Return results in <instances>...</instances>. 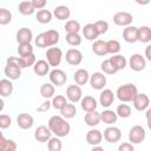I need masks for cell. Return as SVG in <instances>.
<instances>
[{
  "instance_id": "obj_1",
  "label": "cell",
  "mask_w": 151,
  "mask_h": 151,
  "mask_svg": "<svg viewBox=\"0 0 151 151\" xmlns=\"http://www.w3.org/2000/svg\"><path fill=\"white\" fill-rule=\"evenodd\" d=\"M47 126L50 127V130L52 131L53 134H55L57 137H60V138L66 137L71 131L70 123L63 116H52L48 119Z\"/></svg>"
},
{
  "instance_id": "obj_2",
  "label": "cell",
  "mask_w": 151,
  "mask_h": 151,
  "mask_svg": "<svg viewBox=\"0 0 151 151\" xmlns=\"http://www.w3.org/2000/svg\"><path fill=\"white\" fill-rule=\"evenodd\" d=\"M137 93H138L137 86L134 84H131V83H127V84H124V85L119 86L117 88V91H116L117 98L120 101H123V103H130V101H132Z\"/></svg>"
},
{
  "instance_id": "obj_3",
  "label": "cell",
  "mask_w": 151,
  "mask_h": 151,
  "mask_svg": "<svg viewBox=\"0 0 151 151\" xmlns=\"http://www.w3.org/2000/svg\"><path fill=\"white\" fill-rule=\"evenodd\" d=\"M146 137L145 129L142 125H134L129 131V142L132 144H140Z\"/></svg>"
},
{
  "instance_id": "obj_4",
  "label": "cell",
  "mask_w": 151,
  "mask_h": 151,
  "mask_svg": "<svg viewBox=\"0 0 151 151\" xmlns=\"http://www.w3.org/2000/svg\"><path fill=\"white\" fill-rule=\"evenodd\" d=\"M46 59L48 61V64L52 66V67H57L60 65L61 63V59H63V51L59 48V47H50L46 53Z\"/></svg>"
},
{
  "instance_id": "obj_5",
  "label": "cell",
  "mask_w": 151,
  "mask_h": 151,
  "mask_svg": "<svg viewBox=\"0 0 151 151\" xmlns=\"http://www.w3.org/2000/svg\"><path fill=\"white\" fill-rule=\"evenodd\" d=\"M129 66H130V68H131L132 71H134V72H140V71H143V70L145 68V66H146V59H145L142 54L134 53V54H132V55L130 57V59H129Z\"/></svg>"
},
{
  "instance_id": "obj_6",
  "label": "cell",
  "mask_w": 151,
  "mask_h": 151,
  "mask_svg": "<svg viewBox=\"0 0 151 151\" xmlns=\"http://www.w3.org/2000/svg\"><path fill=\"white\" fill-rule=\"evenodd\" d=\"M50 81L55 85V86H63L65 85V83L67 81V76L66 73L60 70V68H53L52 71H50Z\"/></svg>"
},
{
  "instance_id": "obj_7",
  "label": "cell",
  "mask_w": 151,
  "mask_h": 151,
  "mask_svg": "<svg viewBox=\"0 0 151 151\" xmlns=\"http://www.w3.org/2000/svg\"><path fill=\"white\" fill-rule=\"evenodd\" d=\"M122 138V131L119 127L117 126H109L104 130V139L107 143L114 144L117 142H119Z\"/></svg>"
},
{
  "instance_id": "obj_8",
  "label": "cell",
  "mask_w": 151,
  "mask_h": 151,
  "mask_svg": "<svg viewBox=\"0 0 151 151\" xmlns=\"http://www.w3.org/2000/svg\"><path fill=\"white\" fill-rule=\"evenodd\" d=\"M90 85L93 90H103L106 85V76L104 72H94L90 76Z\"/></svg>"
},
{
  "instance_id": "obj_9",
  "label": "cell",
  "mask_w": 151,
  "mask_h": 151,
  "mask_svg": "<svg viewBox=\"0 0 151 151\" xmlns=\"http://www.w3.org/2000/svg\"><path fill=\"white\" fill-rule=\"evenodd\" d=\"M66 98L71 101V103H78L83 98V91L80 85L74 84V85H70L66 88Z\"/></svg>"
},
{
  "instance_id": "obj_10",
  "label": "cell",
  "mask_w": 151,
  "mask_h": 151,
  "mask_svg": "<svg viewBox=\"0 0 151 151\" xmlns=\"http://www.w3.org/2000/svg\"><path fill=\"white\" fill-rule=\"evenodd\" d=\"M132 21H133V15L129 12H117L113 15V22L117 26L126 27V26L131 25Z\"/></svg>"
},
{
  "instance_id": "obj_11",
  "label": "cell",
  "mask_w": 151,
  "mask_h": 151,
  "mask_svg": "<svg viewBox=\"0 0 151 151\" xmlns=\"http://www.w3.org/2000/svg\"><path fill=\"white\" fill-rule=\"evenodd\" d=\"M132 104L137 111H145L150 106V98L145 93H137L132 100Z\"/></svg>"
},
{
  "instance_id": "obj_12",
  "label": "cell",
  "mask_w": 151,
  "mask_h": 151,
  "mask_svg": "<svg viewBox=\"0 0 151 151\" xmlns=\"http://www.w3.org/2000/svg\"><path fill=\"white\" fill-rule=\"evenodd\" d=\"M52 137V131L50 130L48 126L45 125H40L35 129L34 131V138L37 142L39 143H46L50 140V138Z\"/></svg>"
},
{
  "instance_id": "obj_13",
  "label": "cell",
  "mask_w": 151,
  "mask_h": 151,
  "mask_svg": "<svg viewBox=\"0 0 151 151\" xmlns=\"http://www.w3.org/2000/svg\"><path fill=\"white\" fill-rule=\"evenodd\" d=\"M65 59L70 65L77 66L83 61V53L77 48H70L66 51Z\"/></svg>"
},
{
  "instance_id": "obj_14",
  "label": "cell",
  "mask_w": 151,
  "mask_h": 151,
  "mask_svg": "<svg viewBox=\"0 0 151 151\" xmlns=\"http://www.w3.org/2000/svg\"><path fill=\"white\" fill-rule=\"evenodd\" d=\"M21 67L18 66L17 64H12V63H6V66H5V76L11 79V80H17L21 77Z\"/></svg>"
},
{
  "instance_id": "obj_15",
  "label": "cell",
  "mask_w": 151,
  "mask_h": 151,
  "mask_svg": "<svg viewBox=\"0 0 151 151\" xmlns=\"http://www.w3.org/2000/svg\"><path fill=\"white\" fill-rule=\"evenodd\" d=\"M123 39L129 44H133L138 41V27L131 25L126 26L123 29Z\"/></svg>"
},
{
  "instance_id": "obj_16",
  "label": "cell",
  "mask_w": 151,
  "mask_h": 151,
  "mask_svg": "<svg viewBox=\"0 0 151 151\" xmlns=\"http://www.w3.org/2000/svg\"><path fill=\"white\" fill-rule=\"evenodd\" d=\"M113 100H114V93L112 90L110 88H104L99 96V104L103 106V107H110L112 104H113Z\"/></svg>"
},
{
  "instance_id": "obj_17",
  "label": "cell",
  "mask_w": 151,
  "mask_h": 151,
  "mask_svg": "<svg viewBox=\"0 0 151 151\" xmlns=\"http://www.w3.org/2000/svg\"><path fill=\"white\" fill-rule=\"evenodd\" d=\"M50 67L51 65L48 64L47 60L40 59V60H37L35 64L33 65V72L39 77H44L47 73H50Z\"/></svg>"
},
{
  "instance_id": "obj_18",
  "label": "cell",
  "mask_w": 151,
  "mask_h": 151,
  "mask_svg": "<svg viewBox=\"0 0 151 151\" xmlns=\"http://www.w3.org/2000/svg\"><path fill=\"white\" fill-rule=\"evenodd\" d=\"M17 124L20 129L22 130H28L33 126L34 124V119L31 114L28 113H20L18 117H17Z\"/></svg>"
},
{
  "instance_id": "obj_19",
  "label": "cell",
  "mask_w": 151,
  "mask_h": 151,
  "mask_svg": "<svg viewBox=\"0 0 151 151\" xmlns=\"http://www.w3.org/2000/svg\"><path fill=\"white\" fill-rule=\"evenodd\" d=\"M15 38H17V42L18 44H28L33 39V33H32V31L29 28L22 27L17 32Z\"/></svg>"
},
{
  "instance_id": "obj_20",
  "label": "cell",
  "mask_w": 151,
  "mask_h": 151,
  "mask_svg": "<svg viewBox=\"0 0 151 151\" xmlns=\"http://www.w3.org/2000/svg\"><path fill=\"white\" fill-rule=\"evenodd\" d=\"M101 140H103V133L99 130L91 129L90 131H87V133H86V142L90 145H92V146L99 145L101 143Z\"/></svg>"
},
{
  "instance_id": "obj_21",
  "label": "cell",
  "mask_w": 151,
  "mask_h": 151,
  "mask_svg": "<svg viewBox=\"0 0 151 151\" xmlns=\"http://www.w3.org/2000/svg\"><path fill=\"white\" fill-rule=\"evenodd\" d=\"M83 34H84L85 39H87L90 41H94V40H97V38L99 35V32H98L96 25L90 22V24H86L83 27Z\"/></svg>"
},
{
  "instance_id": "obj_22",
  "label": "cell",
  "mask_w": 151,
  "mask_h": 151,
  "mask_svg": "<svg viewBox=\"0 0 151 151\" xmlns=\"http://www.w3.org/2000/svg\"><path fill=\"white\" fill-rule=\"evenodd\" d=\"M84 122H85V124H86L87 126L94 127V126H97V125L101 122L100 113L97 112V110L86 112V114H85V117H84Z\"/></svg>"
},
{
  "instance_id": "obj_23",
  "label": "cell",
  "mask_w": 151,
  "mask_h": 151,
  "mask_svg": "<svg viewBox=\"0 0 151 151\" xmlns=\"http://www.w3.org/2000/svg\"><path fill=\"white\" fill-rule=\"evenodd\" d=\"M80 106H81V109H83L85 112H90V111L97 110L98 103H97V100H96L93 97H91V96H85V97L81 98V100H80Z\"/></svg>"
},
{
  "instance_id": "obj_24",
  "label": "cell",
  "mask_w": 151,
  "mask_h": 151,
  "mask_svg": "<svg viewBox=\"0 0 151 151\" xmlns=\"http://www.w3.org/2000/svg\"><path fill=\"white\" fill-rule=\"evenodd\" d=\"M92 52L99 57H103V55H106L109 52H107V44L106 41L104 40H94L93 44H92Z\"/></svg>"
},
{
  "instance_id": "obj_25",
  "label": "cell",
  "mask_w": 151,
  "mask_h": 151,
  "mask_svg": "<svg viewBox=\"0 0 151 151\" xmlns=\"http://www.w3.org/2000/svg\"><path fill=\"white\" fill-rule=\"evenodd\" d=\"M13 83L11 79H1L0 80V96L2 98L9 97L13 93Z\"/></svg>"
},
{
  "instance_id": "obj_26",
  "label": "cell",
  "mask_w": 151,
  "mask_h": 151,
  "mask_svg": "<svg viewBox=\"0 0 151 151\" xmlns=\"http://www.w3.org/2000/svg\"><path fill=\"white\" fill-rule=\"evenodd\" d=\"M100 118H101V122H103L104 124L112 125V124H114V123L117 122L118 114H117V112L106 109V110H104L103 112H100Z\"/></svg>"
},
{
  "instance_id": "obj_27",
  "label": "cell",
  "mask_w": 151,
  "mask_h": 151,
  "mask_svg": "<svg viewBox=\"0 0 151 151\" xmlns=\"http://www.w3.org/2000/svg\"><path fill=\"white\" fill-rule=\"evenodd\" d=\"M53 15L58 19V20H66L70 18L71 15V11L67 6L65 5H60V6H57L54 9H53Z\"/></svg>"
},
{
  "instance_id": "obj_28",
  "label": "cell",
  "mask_w": 151,
  "mask_h": 151,
  "mask_svg": "<svg viewBox=\"0 0 151 151\" xmlns=\"http://www.w3.org/2000/svg\"><path fill=\"white\" fill-rule=\"evenodd\" d=\"M73 79H74L76 84H78V85L81 86V85H85L87 81H90V74H88L87 70H85V68H79V70L76 71Z\"/></svg>"
},
{
  "instance_id": "obj_29",
  "label": "cell",
  "mask_w": 151,
  "mask_h": 151,
  "mask_svg": "<svg viewBox=\"0 0 151 151\" xmlns=\"http://www.w3.org/2000/svg\"><path fill=\"white\" fill-rule=\"evenodd\" d=\"M45 37H46V45L47 47H51V46H54L59 42V39H60V35H59V32L55 31V29H48L45 32Z\"/></svg>"
},
{
  "instance_id": "obj_30",
  "label": "cell",
  "mask_w": 151,
  "mask_h": 151,
  "mask_svg": "<svg viewBox=\"0 0 151 151\" xmlns=\"http://www.w3.org/2000/svg\"><path fill=\"white\" fill-rule=\"evenodd\" d=\"M138 41L143 44H147L151 41V27L149 26L138 27Z\"/></svg>"
},
{
  "instance_id": "obj_31",
  "label": "cell",
  "mask_w": 151,
  "mask_h": 151,
  "mask_svg": "<svg viewBox=\"0 0 151 151\" xmlns=\"http://www.w3.org/2000/svg\"><path fill=\"white\" fill-rule=\"evenodd\" d=\"M18 9H19V13L22 15H32L35 12V7L33 6L32 1H27V0L21 1L19 4Z\"/></svg>"
},
{
  "instance_id": "obj_32",
  "label": "cell",
  "mask_w": 151,
  "mask_h": 151,
  "mask_svg": "<svg viewBox=\"0 0 151 151\" xmlns=\"http://www.w3.org/2000/svg\"><path fill=\"white\" fill-rule=\"evenodd\" d=\"M53 18V13L48 9H39L35 14V19L40 24H48Z\"/></svg>"
},
{
  "instance_id": "obj_33",
  "label": "cell",
  "mask_w": 151,
  "mask_h": 151,
  "mask_svg": "<svg viewBox=\"0 0 151 151\" xmlns=\"http://www.w3.org/2000/svg\"><path fill=\"white\" fill-rule=\"evenodd\" d=\"M54 86L52 83H45L40 86V94L42 98L45 99H50V98H53L54 97Z\"/></svg>"
},
{
  "instance_id": "obj_34",
  "label": "cell",
  "mask_w": 151,
  "mask_h": 151,
  "mask_svg": "<svg viewBox=\"0 0 151 151\" xmlns=\"http://www.w3.org/2000/svg\"><path fill=\"white\" fill-rule=\"evenodd\" d=\"M17 144L12 139H6L4 134H0V151H15Z\"/></svg>"
},
{
  "instance_id": "obj_35",
  "label": "cell",
  "mask_w": 151,
  "mask_h": 151,
  "mask_svg": "<svg viewBox=\"0 0 151 151\" xmlns=\"http://www.w3.org/2000/svg\"><path fill=\"white\" fill-rule=\"evenodd\" d=\"M77 113V109H76V105L74 103H67L61 110H60V114L66 118V119H71L76 116Z\"/></svg>"
},
{
  "instance_id": "obj_36",
  "label": "cell",
  "mask_w": 151,
  "mask_h": 151,
  "mask_svg": "<svg viewBox=\"0 0 151 151\" xmlns=\"http://www.w3.org/2000/svg\"><path fill=\"white\" fill-rule=\"evenodd\" d=\"M110 60H111V63L114 65V67H116L118 71L124 70V68L126 67V64H127L125 57L122 55V54H118V53H117V54H113V55L110 58Z\"/></svg>"
},
{
  "instance_id": "obj_37",
  "label": "cell",
  "mask_w": 151,
  "mask_h": 151,
  "mask_svg": "<svg viewBox=\"0 0 151 151\" xmlns=\"http://www.w3.org/2000/svg\"><path fill=\"white\" fill-rule=\"evenodd\" d=\"M47 149L50 151H60L63 149V144L60 140V137H51L47 142Z\"/></svg>"
},
{
  "instance_id": "obj_38",
  "label": "cell",
  "mask_w": 151,
  "mask_h": 151,
  "mask_svg": "<svg viewBox=\"0 0 151 151\" xmlns=\"http://www.w3.org/2000/svg\"><path fill=\"white\" fill-rule=\"evenodd\" d=\"M64 28H65L66 33H79L81 27H80L79 21H77V20H67Z\"/></svg>"
},
{
  "instance_id": "obj_39",
  "label": "cell",
  "mask_w": 151,
  "mask_h": 151,
  "mask_svg": "<svg viewBox=\"0 0 151 151\" xmlns=\"http://www.w3.org/2000/svg\"><path fill=\"white\" fill-rule=\"evenodd\" d=\"M35 61H37V59H35L34 53H32L28 57H19V65H20L21 68H26V67L33 66L35 64Z\"/></svg>"
},
{
  "instance_id": "obj_40",
  "label": "cell",
  "mask_w": 151,
  "mask_h": 151,
  "mask_svg": "<svg viewBox=\"0 0 151 151\" xmlns=\"http://www.w3.org/2000/svg\"><path fill=\"white\" fill-rule=\"evenodd\" d=\"M100 68H101V71H103L105 74H114V73L118 72V70L114 67V65L111 63L110 59L104 60V61L100 64Z\"/></svg>"
},
{
  "instance_id": "obj_41",
  "label": "cell",
  "mask_w": 151,
  "mask_h": 151,
  "mask_svg": "<svg viewBox=\"0 0 151 151\" xmlns=\"http://www.w3.org/2000/svg\"><path fill=\"white\" fill-rule=\"evenodd\" d=\"M66 104H67V99L61 94H57L52 98V106L55 110H61Z\"/></svg>"
},
{
  "instance_id": "obj_42",
  "label": "cell",
  "mask_w": 151,
  "mask_h": 151,
  "mask_svg": "<svg viewBox=\"0 0 151 151\" xmlns=\"http://www.w3.org/2000/svg\"><path fill=\"white\" fill-rule=\"evenodd\" d=\"M65 39L66 42L71 46H79L81 44V37L79 35V33H67Z\"/></svg>"
},
{
  "instance_id": "obj_43",
  "label": "cell",
  "mask_w": 151,
  "mask_h": 151,
  "mask_svg": "<svg viewBox=\"0 0 151 151\" xmlns=\"http://www.w3.org/2000/svg\"><path fill=\"white\" fill-rule=\"evenodd\" d=\"M18 53H19V57H28V55H31L33 53V47H32L31 42H28V44H19Z\"/></svg>"
},
{
  "instance_id": "obj_44",
  "label": "cell",
  "mask_w": 151,
  "mask_h": 151,
  "mask_svg": "<svg viewBox=\"0 0 151 151\" xmlns=\"http://www.w3.org/2000/svg\"><path fill=\"white\" fill-rule=\"evenodd\" d=\"M116 112L120 118H129L131 116V107L127 104H119L117 106Z\"/></svg>"
},
{
  "instance_id": "obj_45",
  "label": "cell",
  "mask_w": 151,
  "mask_h": 151,
  "mask_svg": "<svg viewBox=\"0 0 151 151\" xmlns=\"http://www.w3.org/2000/svg\"><path fill=\"white\" fill-rule=\"evenodd\" d=\"M106 44H107V52L110 54H117L122 48L120 42L118 40H116V39L109 40V41H106Z\"/></svg>"
},
{
  "instance_id": "obj_46",
  "label": "cell",
  "mask_w": 151,
  "mask_h": 151,
  "mask_svg": "<svg viewBox=\"0 0 151 151\" xmlns=\"http://www.w3.org/2000/svg\"><path fill=\"white\" fill-rule=\"evenodd\" d=\"M12 21V13L6 8H0V25L5 26Z\"/></svg>"
},
{
  "instance_id": "obj_47",
  "label": "cell",
  "mask_w": 151,
  "mask_h": 151,
  "mask_svg": "<svg viewBox=\"0 0 151 151\" xmlns=\"http://www.w3.org/2000/svg\"><path fill=\"white\" fill-rule=\"evenodd\" d=\"M98 32H99V35L100 34H105L107 31H109V22L105 21V20H98L94 22Z\"/></svg>"
},
{
  "instance_id": "obj_48",
  "label": "cell",
  "mask_w": 151,
  "mask_h": 151,
  "mask_svg": "<svg viewBox=\"0 0 151 151\" xmlns=\"http://www.w3.org/2000/svg\"><path fill=\"white\" fill-rule=\"evenodd\" d=\"M34 42H35V45H37L38 47H40V48L47 47V45H46V37H45V32L39 33V34L35 37Z\"/></svg>"
},
{
  "instance_id": "obj_49",
  "label": "cell",
  "mask_w": 151,
  "mask_h": 151,
  "mask_svg": "<svg viewBox=\"0 0 151 151\" xmlns=\"http://www.w3.org/2000/svg\"><path fill=\"white\" fill-rule=\"evenodd\" d=\"M11 125H12V118L7 114H1L0 116V127L2 130H5V129L9 127Z\"/></svg>"
},
{
  "instance_id": "obj_50",
  "label": "cell",
  "mask_w": 151,
  "mask_h": 151,
  "mask_svg": "<svg viewBox=\"0 0 151 151\" xmlns=\"http://www.w3.org/2000/svg\"><path fill=\"white\" fill-rule=\"evenodd\" d=\"M52 106V101H50L48 99H46V101H44L39 107H37V111L38 112H46L50 110V107Z\"/></svg>"
},
{
  "instance_id": "obj_51",
  "label": "cell",
  "mask_w": 151,
  "mask_h": 151,
  "mask_svg": "<svg viewBox=\"0 0 151 151\" xmlns=\"http://www.w3.org/2000/svg\"><path fill=\"white\" fill-rule=\"evenodd\" d=\"M118 150H119V151H133L134 147H133V144L129 142V143H123V144H120V145L118 146Z\"/></svg>"
},
{
  "instance_id": "obj_52",
  "label": "cell",
  "mask_w": 151,
  "mask_h": 151,
  "mask_svg": "<svg viewBox=\"0 0 151 151\" xmlns=\"http://www.w3.org/2000/svg\"><path fill=\"white\" fill-rule=\"evenodd\" d=\"M31 1L35 7V9H42L47 4V0H31Z\"/></svg>"
},
{
  "instance_id": "obj_53",
  "label": "cell",
  "mask_w": 151,
  "mask_h": 151,
  "mask_svg": "<svg viewBox=\"0 0 151 151\" xmlns=\"http://www.w3.org/2000/svg\"><path fill=\"white\" fill-rule=\"evenodd\" d=\"M145 57L149 61H151V45H147L145 47Z\"/></svg>"
},
{
  "instance_id": "obj_54",
  "label": "cell",
  "mask_w": 151,
  "mask_h": 151,
  "mask_svg": "<svg viewBox=\"0 0 151 151\" xmlns=\"http://www.w3.org/2000/svg\"><path fill=\"white\" fill-rule=\"evenodd\" d=\"M134 1H136L138 5H142V6H144V5H147V4H149L151 0H134Z\"/></svg>"
},
{
  "instance_id": "obj_55",
  "label": "cell",
  "mask_w": 151,
  "mask_h": 151,
  "mask_svg": "<svg viewBox=\"0 0 151 151\" xmlns=\"http://www.w3.org/2000/svg\"><path fill=\"white\" fill-rule=\"evenodd\" d=\"M145 117H146V119L151 118V107H150V106L145 110Z\"/></svg>"
},
{
  "instance_id": "obj_56",
  "label": "cell",
  "mask_w": 151,
  "mask_h": 151,
  "mask_svg": "<svg viewBox=\"0 0 151 151\" xmlns=\"http://www.w3.org/2000/svg\"><path fill=\"white\" fill-rule=\"evenodd\" d=\"M97 150L103 151V150H104V147H101V146H99V145H94V146H92V151H97Z\"/></svg>"
},
{
  "instance_id": "obj_57",
  "label": "cell",
  "mask_w": 151,
  "mask_h": 151,
  "mask_svg": "<svg viewBox=\"0 0 151 151\" xmlns=\"http://www.w3.org/2000/svg\"><path fill=\"white\" fill-rule=\"evenodd\" d=\"M147 127L151 130V118H149V119H147Z\"/></svg>"
}]
</instances>
